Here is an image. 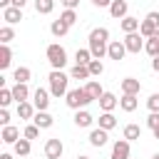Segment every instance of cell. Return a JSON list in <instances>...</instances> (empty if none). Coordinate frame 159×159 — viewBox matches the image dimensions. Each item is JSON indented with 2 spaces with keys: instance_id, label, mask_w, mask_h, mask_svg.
<instances>
[{
  "instance_id": "obj_19",
  "label": "cell",
  "mask_w": 159,
  "mask_h": 159,
  "mask_svg": "<svg viewBox=\"0 0 159 159\" xmlns=\"http://www.w3.org/2000/svg\"><path fill=\"white\" fill-rule=\"evenodd\" d=\"M119 107H122L124 112H134V109L139 107V99H137V94H122V99H119Z\"/></svg>"
},
{
  "instance_id": "obj_17",
  "label": "cell",
  "mask_w": 159,
  "mask_h": 159,
  "mask_svg": "<svg viewBox=\"0 0 159 159\" xmlns=\"http://www.w3.org/2000/svg\"><path fill=\"white\" fill-rule=\"evenodd\" d=\"M35 114H37V109H35L32 102H20V104H17V117H20V119H32Z\"/></svg>"
},
{
  "instance_id": "obj_44",
  "label": "cell",
  "mask_w": 159,
  "mask_h": 159,
  "mask_svg": "<svg viewBox=\"0 0 159 159\" xmlns=\"http://www.w3.org/2000/svg\"><path fill=\"white\" fill-rule=\"evenodd\" d=\"M92 2H94L97 7H109V5H112V0H92Z\"/></svg>"
},
{
  "instance_id": "obj_36",
  "label": "cell",
  "mask_w": 159,
  "mask_h": 159,
  "mask_svg": "<svg viewBox=\"0 0 159 159\" xmlns=\"http://www.w3.org/2000/svg\"><path fill=\"white\" fill-rule=\"evenodd\" d=\"M87 67H89V75H92V77H99V75L104 72V65H102V60H92Z\"/></svg>"
},
{
  "instance_id": "obj_31",
  "label": "cell",
  "mask_w": 159,
  "mask_h": 159,
  "mask_svg": "<svg viewBox=\"0 0 159 159\" xmlns=\"http://www.w3.org/2000/svg\"><path fill=\"white\" fill-rule=\"evenodd\" d=\"M35 10L40 15H50L55 10V0H35Z\"/></svg>"
},
{
  "instance_id": "obj_15",
  "label": "cell",
  "mask_w": 159,
  "mask_h": 159,
  "mask_svg": "<svg viewBox=\"0 0 159 159\" xmlns=\"http://www.w3.org/2000/svg\"><path fill=\"white\" fill-rule=\"evenodd\" d=\"M117 104H119V99H117L112 92H104V94L99 97V109H102V112H112Z\"/></svg>"
},
{
  "instance_id": "obj_14",
  "label": "cell",
  "mask_w": 159,
  "mask_h": 159,
  "mask_svg": "<svg viewBox=\"0 0 159 159\" xmlns=\"http://www.w3.org/2000/svg\"><path fill=\"white\" fill-rule=\"evenodd\" d=\"M84 92L94 99V102H99V97L104 94V89H102V84L97 82V80H87V84H84Z\"/></svg>"
},
{
  "instance_id": "obj_39",
  "label": "cell",
  "mask_w": 159,
  "mask_h": 159,
  "mask_svg": "<svg viewBox=\"0 0 159 159\" xmlns=\"http://www.w3.org/2000/svg\"><path fill=\"white\" fill-rule=\"evenodd\" d=\"M147 107H149V112H159V92H154V94L147 99Z\"/></svg>"
},
{
  "instance_id": "obj_40",
  "label": "cell",
  "mask_w": 159,
  "mask_h": 159,
  "mask_svg": "<svg viewBox=\"0 0 159 159\" xmlns=\"http://www.w3.org/2000/svg\"><path fill=\"white\" fill-rule=\"evenodd\" d=\"M147 127H149V129H157V127H159V112H149V117H147Z\"/></svg>"
},
{
  "instance_id": "obj_35",
  "label": "cell",
  "mask_w": 159,
  "mask_h": 159,
  "mask_svg": "<svg viewBox=\"0 0 159 159\" xmlns=\"http://www.w3.org/2000/svg\"><path fill=\"white\" fill-rule=\"evenodd\" d=\"M10 102H15L12 89H5V87H2V89H0V107H2V109H7V104H10Z\"/></svg>"
},
{
  "instance_id": "obj_32",
  "label": "cell",
  "mask_w": 159,
  "mask_h": 159,
  "mask_svg": "<svg viewBox=\"0 0 159 159\" xmlns=\"http://www.w3.org/2000/svg\"><path fill=\"white\" fill-rule=\"evenodd\" d=\"M12 149H15V154H17V157H27V154H30V139H25V137H22L17 144H12Z\"/></svg>"
},
{
  "instance_id": "obj_41",
  "label": "cell",
  "mask_w": 159,
  "mask_h": 159,
  "mask_svg": "<svg viewBox=\"0 0 159 159\" xmlns=\"http://www.w3.org/2000/svg\"><path fill=\"white\" fill-rule=\"evenodd\" d=\"M144 20H149V22H152V25H154V27L159 30V12H157V10H152V12H147V17H144Z\"/></svg>"
},
{
  "instance_id": "obj_49",
  "label": "cell",
  "mask_w": 159,
  "mask_h": 159,
  "mask_svg": "<svg viewBox=\"0 0 159 159\" xmlns=\"http://www.w3.org/2000/svg\"><path fill=\"white\" fill-rule=\"evenodd\" d=\"M77 159H89V157H84V154H80V157H77Z\"/></svg>"
},
{
  "instance_id": "obj_20",
  "label": "cell",
  "mask_w": 159,
  "mask_h": 159,
  "mask_svg": "<svg viewBox=\"0 0 159 159\" xmlns=\"http://www.w3.org/2000/svg\"><path fill=\"white\" fill-rule=\"evenodd\" d=\"M52 122H55V119H52V114H47V112H37V114L32 117V124H37L40 129H50Z\"/></svg>"
},
{
  "instance_id": "obj_24",
  "label": "cell",
  "mask_w": 159,
  "mask_h": 159,
  "mask_svg": "<svg viewBox=\"0 0 159 159\" xmlns=\"http://www.w3.org/2000/svg\"><path fill=\"white\" fill-rule=\"evenodd\" d=\"M30 67H17L15 72H12V80H15V84H27L30 82Z\"/></svg>"
},
{
  "instance_id": "obj_38",
  "label": "cell",
  "mask_w": 159,
  "mask_h": 159,
  "mask_svg": "<svg viewBox=\"0 0 159 159\" xmlns=\"http://www.w3.org/2000/svg\"><path fill=\"white\" fill-rule=\"evenodd\" d=\"M22 137H25V139H37V137H40V127H37V124H27L25 132H22Z\"/></svg>"
},
{
  "instance_id": "obj_6",
  "label": "cell",
  "mask_w": 159,
  "mask_h": 159,
  "mask_svg": "<svg viewBox=\"0 0 159 159\" xmlns=\"http://www.w3.org/2000/svg\"><path fill=\"white\" fill-rule=\"evenodd\" d=\"M32 104H35L37 112H47V107H50V92L42 89V87H37L32 92Z\"/></svg>"
},
{
  "instance_id": "obj_4",
  "label": "cell",
  "mask_w": 159,
  "mask_h": 159,
  "mask_svg": "<svg viewBox=\"0 0 159 159\" xmlns=\"http://www.w3.org/2000/svg\"><path fill=\"white\" fill-rule=\"evenodd\" d=\"M65 102H67V107H70V109H75V112H77V109H84V107H87L89 102H94V99L84 92V87H77V89H70V92H67Z\"/></svg>"
},
{
  "instance_id": "obj_10",
  "label": "cell",
  "mask_w": 159,
  "mask_h": 159,
  "mask_svg": "<svg viewBox=\"0 0 159 159\" xmlns=\"http://www.w3.org/2000/svg\"><path fill=\"white\" fill-rule=\"evenodd\" d=\"M127 10H129L127 0H112V5H109V15L114 20H124L127 17Z\"/></svg>"
},
{
  "instance_id": "obj_7",
  "label": "cell",
  "mask_w": 159,
  "mask_h": 159,
  "mask_svg": "<svg viewBox=\"0 0 159 159\" xmlns=\"http://www.w3.org/2000/svg\"><path fill=\"white\" fill-rule=\"evenodd\" d=\"M62 152H65V147H62V142L57 137H52V139L45 142V157L47 159H62Z\"/></svg>"
},
{
  "instance_id": "obj_21",
  "label": "cell",
  "mask_w": 159,
  "mask_h": 159,
  "mask_svg": "<svg viewBox=\"0 0 159 159\" xmlns=\"http://www.w3.org/2000/svg\"><path fill=\"white\" fill-rule=\"evenodd\" d=\"M92 122H94V117H92L87 109H77V112H75V124H77V127H92Z\"/></svg>"
},
{
  "instance_id": "obj_34",
  "label": "cell",
  "mask_w": 159,
  "mask_h": 159,
  "mask_svg": "<svg viewBox=\"0 0 159 159\" xmlns=\"http://www.w3.org/2000/svg\"><path fill=\"white\" fill-rule=\"evenodd\" d=\"M10 40H15V30H12L10 25L0 27V42H2V45H10Z\"/></svg>"
},
{
  "instance_id": "obj_30",
  "label": "cell",
  "mask_w": 159,
  "mask_h": 159,
  "mask_svg": "<svg viewBox=\"0 0 159 159\" xmlns=\"http://www.w3.org/2000/svg\"><path fill=\"white\" fill-rule=\"evenodd\" d=\"M142 137V127L139 124H127L124 127V139L127 142H134V139H139Z\"/></svg>"
},
{
  "instance_id": "obj_5",
  "label": "cell",
  "mask_w": 159,
  "mask_h": 159,
  "mask_svg": "<svg viewBox=\"0 0 159 159\" xmlns=\"http://www.w3.org/2000/svg\"><path fill=\"white\" fill-rule=\"evenodd\" d=\"M124 47H127V52L139 55V50H144V37L139 32H129V35H124Z\"/></svg>"
},
{
  "instance_id": "obj_42",
  "label": "cell",
  "mask_w": 159,
  "mask_h": 159,
  "mask_svg": "<svg viewBox=\"0 0 159 159\" xmlns=\"http://www.w3.org/2000/svg\"><path fill=\"white\" fill-rule=\"evenodd\" d=\"M0 124H2V127L10 124V112H7V109H0Z\"/></svg>"
},
{
  "instance_id": "obj_3",
  "label": "cell",
  "mask_w": 159,
  "mask_h": 159,
  "mask_svg": "<svg viewBox=\"0 0 159 159\" xmlns=\"http://www.w3.org/2000/svg\"><path fill=\"white\" fill-rule=\"evenodd\" d=\"M45 55H47V62H50V67H52V70H62V67L67 65V52H65V47H62L60 42L47 45Z\"/></svg>"
},
{
  "instance_id": "obj_8",
  "label": "cell",
  "mask_w": 159,
  "mask_h": 159,
  "mask_svg": "<svg viewBox=\"0 0 159 159\" xmlns=\"http://www.w3.org/2000/svg\"><path fill=\"white\" fill-rule=\"evenodd\" d=\"M124 55H127V47H124V40H112L109 42V50H107V57L109 60H124Z\"/></svg>"
},
{
  "instance_id": "obj_23",
  "label": "cell",
  "mask_w": 159,
  "mask_h": 159,
  "mask_svg": "<svg viewBox=\"0 0 159 159\" xmlns=\"http://www.w3.org/2000/svg\"><path fill=\"white\" fill-rule=\"evenodd\" d=\"M70 77H72V80H89L92 75H89V67H87V65H75V67L70 70Z\"/></svg>"
},
{
  "instance_id": "obj_37",
  "label": "cell",
  "mask_w": 159,
  "mask_h": 159,
  "mask_svg": "<svg viewBox=\"0 0 159 159\" xmlns=\"http://www.w3.org/2000/svg\"><path fill=\"white\" fill-rule=\"evenodd\" d=\"M60 20H62L65 25H70V27H72V25L77 22V12H75V10H65V12L60 15Z\"/></svg>"
},
{
  "instance_id": "obj_50",
  "label": "cell",
  "mask_w": 159,
  "mask_h": 159,
  "mask_svg": "<svg viewBox=\"0 0 159 159\" xmlns=\"http://www.w3.org/2000/svg\"><path fill=\"white\" fill-rule=\"evenodd\" d=\"M152 159H159V152H157V154H154V157H152Z\"/></svg>"
},
{
  "instance_id": "obj_33",
  "label": "cell",
  "mask_w": 159,
  "mask_h": 159,
  "mask_svg": "<svg viewBox=\"0 0 159 159\" xmlns=\"http://www.w3.org/2000/svg\"><path fill=\"white\" fill-rule=\"evenodd\" d=\"M75 60H77V65H89V62H92L94 57H92V52H89V47H87V50L82 47V50H77V55H75Z\"/></svg>"
},
{
  "instance_id": "obj_9",
  "label": "cell",
  "mask_w": 159,
  "mask_h": 159,
  "mask_svg": "<svg viewBox=\"0 0 159 159\" xmlns=\"http://www.w3.org/2000/svg\"><path fill=\"white\" fill-rule=\"evenodd\" d=\"M109 159H129V142L127 139H117L112 144V157Z\"/></svg>"
},
{
  "instance_id": "obj_1",
  "label": "cell",
  "mask_w": 159,
  "mask_h": 159,
  "mask_svg": "<svg viewBox=\"0 0 159 159\" xmlns=\"http://www.w3.org/2000/svg\"><path fill=\"white\" fill-rule=\"evenodd\" d=\"M109 30L107 27H94L92 32H89V52H92V57L94 60H102L104 55H107V50H109Z\"/></svg>"
},
{
  "instance_id": "obj_2",
  "label": "cell",
  "mask_w": 159,
  "mask_h": 159,
  "mask_svg": "<svg viewBox=\"0 0 159 159\" xmlns=\"http://www.w3.org/2000/svg\"><path fill=\"white\" fill-rule=\"evenodd\" d=\"M47 80H50V94L52 97H67V82L72 80L70 75H65L62 70H52L50 75H47Z\"/></svg>"
},
{
  "instance_id": "obj_12",
  "label": "cell",
  "mask_w": 159,
  "mask_h": 159,
  "mask_svg": "<svg viewBox=\"0 0 159 159\" xmlns=\"http://www.w3.org/2000/svg\"><path fill=\"white\" fill-rule=\"evenodd\" d=\"M0 139H2L5 144H17V142H20V129H17V127H12V124H7V127H2Z\"/></svg>"
},
{
  "instance_id": "obj_45",
  "label": "cell",
  "mask_w": 159,
  "mask_h": 159,
  "mask_svg": "<svg viewBox=\"0 0 159 159\" xmlns=\"http://www.w3.org/2000/svg\"><path fill=\"white\" fill-rule=\"evenodd\" d=\"M152 70H154V72H159V55H157V57H152Z\"/></svg>"
},
{
  "instance_id": "obj_29",
  "label": "cell",
  "mask_w": 159,
  "mask_h": 159,
  "mask_svg": "<svg viewBox=\"0 0 159 159\" xmlns=\"http://www.w3.org/2000/svg\"><path fill=\"white\" fill-rule=\"evenodd\" d=\"M10 62H12V50H10L7 45H2V47H0V70H7Z\"/></svg>"
},
{
  "instance_id": "obj_22",
  "label": "cell",
  "mask_w": 159,
  "mask_h": 159,
  "mask_svg": "<svg viewBox=\"0 0 159 159\" xmlns=\"http://www.w3.org/2000/svg\"><path fill=\"white\" fill-rule=\"evenodd\" d=\"M97 122H99V127H102V129H107V132H109V129H114V127H117V117H114V114H112V112H102V114H99V119H97Z\"/></svg>"
},
{
  "instance_id": "obj_46",
  "label": "cell",
  "mask_w": 159,
  "mask_h": 159,
  "mask_svg": "<svg viewBox=\"0 0 159 159\" xmlns=\"http://www.w3.org/2000/svg\"><path fill=\"white\" fill-rule=\"evenodd\" d=\"M25 2H27V0H12V7H20V10H22Z\"/></svg>"
},
{
  "instance_id": "obj_13",
  "label": "cell",
  "mask_w": 159,
  "mask_h": 159,
  "mask_svg": "<svg viewBox=\"0 0 159 159\" xmlns=\"http://www.w3.org/2000/svg\"><path fill=\"white\" fill-rule=\"evenodd\" d=\"M142 89V82L134 80V77H124L122 80V94H139Z\"/></svg>"
},
{
  "instance_id": "obj_47",
  "label": "cell",
  "mask_w": 159,
  "mask_h": 159,
  "mask_svg": "<svg viewBox=\"0 0 159 159\" xmlns=\"http://www.w3.org/2000/svg\"><path fill=\"white\" fill-rule=\"evenodd\" d=\"M152 132H154V139H159V127H157V129H152Z\"/></svg>"
},
{
  "instance_id": "obj_43",
  "label": "cell",
  "mask_w": 159,
  "mask_h": 159,
  "mask_svg": "<svg viewBox=\"0 0 159 159\" xmlns=\"http://www.w3.org/2000/svg\"><path fill=\"white\" fill-rule=\"evenodd\" d=\"M62 5H65V10H75L77 5H80V0H60Z\"/></svg>"
},
{
  "instance_id": "obj_16",
  "label": "cell",
  "mask_w": 159,
  "mask_h": 159,
  "mask_svg": "<svg viewBox=\"0 0 159 159\" xmlns=\"http://www.w3.org/2000/svg\"><path fill=\"white\" fill-rule=\"evenodd\" d=\"M2 20L7 25H17L22 20V10L20 7H7V10H2Z\"/></svg>"
},
{
  "instance_id": "obj_26",
  "label": "cell",
  "mask_w": 159,
  "mask_h": 159,
  "mask_svg": "<svg viewBox=\"0 0 159 159\" xmlns=\"http://www.w3.org/2000/svg\"><path fill=\"white\" fill-rule=\"evenodd\" d=\"M12 97H15L17 104H20V102H27V97H30L27 84H15V87H12Z\"/></svg>"
},
{
  "instance_id": "obj_11",
  "label": "cell",
  "mask_w": 159,
  "mask_h": 159,
  "mask_svg": "<svg viewBox=\"0 0 159 159\" xmlns=\"http://www.w3.org/2000/svg\"><path fill=\"white\" fill-rule=\"evenodd\" d=\"M107 139H109V134H107V129H102V127H97V129H92L89 132V144L92 147H104L107 144Z\"/></svg>"
},
{
  "instance_id": "obj_28",
  "label": "cell",
  "mask_w": 159,
  "mask_h": 159,
  "mask_svg": "<svg viewBox=\"0 0 159 159\" xmlns=\"http://www.w3.org/2000/svg\"><path fill=\"white\" fill-rule=\"evenodd\" d=\"M157 32H159V30H157V27H154V25H152L149 20H142V25H139V35H142L144 40H149V37H154Z\"/></svg>"
},
{
  "instance_id": "obj_48",
  "label": "cell",
  "mask_w": 159,
  "mask_h": 159,
  "mask_svg": "<svg viewBox=\"0 0 159 159\" xmlns=\"http://www.w3.org/2000/svg\"><path fill=\"white\" fill-rule=\"evenodd\" d=\"M0 159H12V154H0Z\"/></svg>"
},
{
  "instance_id": "obj_18",
  "label": "cell",
  "mask_w": 159,
  "mask_h": 159,
  "mask_svg": "<svg viewBox=\"0 0 159 159\" xmlns=\"http://www.w3.org/2000/svg\"><path fill=\"white\" fill-rule=\"evenodd\" d=\"M122 30H124V35H129V32H139V25H142V20H137V17H132V15H127L122 22Z\"/></svg>"
},
{
  "instance_id": "obj_27",
  "label": "cell",
  "mask_w": 159,
  "mask_h": 159,
  "mask_svg": "<svg viewBox=\"0 0 159 159\" xmlns=\"http://www.w3.org/2000/svg\"><path fill=\"white\" fill-rule=\"evenodd\" d=\"M144 50H147V55H149V57H157V55H159V32L144 42Z\"/></svg>"
},
{
  "instance_id": "obj_25",
  "label": "cell",
  "mask_w": 159,
  "mask_h": 159,
  "mask_svg": "<svg viewBox=\"0 0 159 159\" xmlns=\"http://www.w3.org/2000/svg\"><path fill=\"white\" fill-rule=\"evenodd\" d=\"M50 32H52L55 37H65V35L70 32V25H65L62 20H52V25H50Z\"/></svg>"
}]
</instances>
